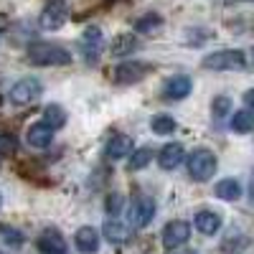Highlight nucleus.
<instances>
[{"mask_svg": "<svg viewBox=\"0 0 254 254\" xmlns=\"http://www.w3.org/2000/svg\"><path fill=\"white\" fill-rule=\"evenodd\" d=\"M186 160V150H183V145L181 142H168L163 145V150L158 155V163L163 171H176V168Z\"/></svg>", "mask_w": 254, "mask_h": 254, "instance_id": "nucleus-12", "label": "nucleus"}, {"mask_svg": "<svg viewBox=\"0 0 254 254\" xmlns=\"http://www.w3.org/2000/svg\"><path fill=\"white\" fill-rule=\"evenodd\" d=\"M44 122H46V125H51L54 130L64 127V122H66V112H64L61 104H49V107L44 110Z\"/></svg>", "mask_w": 254, "mask_h": 254, "instance_id": "nucleus-23", "label": "nucleus"}, {"mask_svg": "<svg viewBox=\"0 0 254 254\" xmlns=\"http://www.w3.org/2000/svg\"><path fill=\"white\" fill-rule=\"evenodd\" d=\"M0 208H3V196H0Z\"/></svg>", "mask_w": 254, "mask_h": 254, "instance_id": "nucleus-31", "label": "nucleus"}, {"mask_svg": "<svg viewBox=\"0 0 254 254\" xmlns=\"http://www.w3.org/2000/svg\"><path fill=\"white\" fill-rule=\"evenodd\" d=\"M38 249H41V254H69L66 239L61 237L59 229H44V231H41Z\"/></svg>", "mask_w": 254, "mask_h": 254, "instance_id": "nucleus-9", "label": "nucleus"}, {"mask_svg": "<svg viewBox=\"0 0 254 254\" xmlns=\"http://www.w3.org/2000/svg\"><path fill=\"white\" fill-rule=\"evenodd\" d=\"M41 92H44V87H41V81L36 76H23L10 87V102L13 104H31L41 97Z\"/></svg>", "mask_w": 254, "mask_h": 254, "instance_id": "nucleus-8", "label": "nucleus"}, {"mask_svg": "<svg viewBox=\"0 0 254 254\" xmlns=\"http://www.w3.org/2000/svg\"><path fill=\"white\" fill-rule=\"evenodd\" d=\"M155 216V201L150 196H135L130 208H127V219H130V226L142 229L153 221Z\"/></svg>", "mask_w": 254, "mask_h": 254, "instance_id": "nucleus-7", "label": "nucleus"}, {"mask_svg": "<svg viewBox=\"0 0 254 254\" xmlns=\"http://www.w3.org/2000/svg\"><path fill=\"white\" fill-rule=\"evenodd\" d=\"M18 150V140L10 132H0V158H10Z\"/></svg>", "mask_w": 254, "mask_h": 254, "instance_id": "nucleus-25", "label": "nucleus"}, {"mask_svg": "<svg viewBox=\"0 0 254 254\" xmlns=\"http://www.w3.org/2000/svg\"><path fill=\"white\" fill-rule=\"evenodd\" d=\"M201 66H206L211 71H239L247 66V59L237 49H226V51H214V54L203 56Z\"/></svg>", "mask_w": 254, "mask_h": 254, "instance_id": "nucleus-2", "label": "nucleus"}, {"mask_svg": "<svg viewBox=\"0 0 254 254\" xmlns=\"http://www.w3.org/2000/svg\"><path fill=\"white\" fill-rule=\"evenodd\" d=\"M249 196H252V201H254V173H252V186H249Z\"/></svg>", "mask_w": 254, "mask_h": 254, "instance_id": "nucleus-30", "label": "nucleus"}, {"mask_svg": "<svg viewBox=\"0 0 254 254\" xmlns=\"http://www.w3.org/2000/svg\"><path fill=\"white\" fill-rule=\"evenodd\" d=\"M214 193H216L221 201H237V198L242 196V186H239L237 178H224V181L216 183Z\"/></svg>", "mask_w": 254, "mask_h": 254, "instance_id": "nucleus-19", "label": "nucleus"}, {"mask_svg": "<svg viewBox=\"0 0 254 254\" xmlns=\"http://www.w3.org/2000/svg\"><path fill=\"white\" fill-rule=\"evenodd\" d=\"M137 49H140V41H137L132 33H122V36H117V38L112 41V46H110L112 56H130V54H135Z\"/></svg>", "mask_w": 254, "mask_h": 254, "instance_id": "nucleus-17", "label": "nucleus"}, {"mask_svg": "<svg viewBox=\"0 0 254 254\" xmlns=\"http://www.w3.org/2000/svg\"><path fill=\"white\" fill-rule=\"evenodd\" d=\"M163 26V18L158 13H145L135 20V31L137 33H158Z\"/></svg>", "mask_w": 254, "mask_h": 254, "instance_id": "nucleus-21", "label": "nucleus"}, {"mask_svg": "<svg viewBox=\"0 0 254 254\" xmlns=\"http://www.w3.org/2000/svg\"><path fill=\"white\" fill-rule=\"evenodd\" d=\"M214 173H216V155L211 153V150L198 147V150H193V153L188 155V176L193 178V181L203 183Z\"/></svg>", "mask_w": 254, "mask_h": 254, "instance_id": "nucleus-3", "label": "nucleus"}, {"mask_svg": "<svg viewBox=\"0 0 254 254\" xmlns=\"http://www.w3.org/2000/svg\"><path fill=\"white\" fill-rule=\"evenodd\" d=\"M132 137L130 135H112L110 140H107V147H104V155H107L110 160H120V158H125V155H132Z\"/></svg>", "mask_w": 254, "mask_h": 254, "instance_id": "nucleus-13", "label": "nucleus"}, {"mask_svg": "<svg viewBox=\"0 0 254 254\" xmlns=\"http://www.w3.org/2000/svg\"><path fill=\"white\" fill-rule=\"evenodd\" d=\"M28 61L36 66H66V64H71V54L59 44L38 41V44L28 46Z\"/></svg>", "mask_w": 254, "mask_h": 254, "instance_id": "nucleus-1", "label": "nucleus"}, {"mask_svg": "<svg viewBox=\"0 0 254 254\" xmlns=\"http://www.w3.org/2000/svg\"><path fill=\"white\" fill-rule=\"evenodd\" d=\"M190 89H193V81H190V76L178 74V76H173V79L165 81L163 94H165L168 99H186V97L190 94Z\"/></svg>", "mask_w": 254, "mask_h": 254, "instance_id": "nucleus-14", "label": "nucleus"}, {"mask_svg": "<svg viewBox=\"0 0 254 254\" xmlns=\"http://www.w3.org/2000/svg\"><path fill=\"white\" fill-rule=\"evenodd\" d=\"M102 229H104V239H107L110 244H125L127 239H130V229H127L125 224H120L117 219H107Z\"/></svg>", "mask_w": 254, "mask_h": 254, "instance_id": "nucleus-16", "label": "nucleus"}, {"mask_svg": "<svg viewBox=\"0 0 254 254\" xmlns=\"http://www.w3.org/2000/svg\"><path fill=\"white\" fill-rule=\"evenodd\" d=\"M244 104L254 112V89H249V92H244Z\"/></svg>", "mask_w": 254, "mask_h": 254, "instance_id": "nucleus-27", "label": "nucleus"}, {"mask_svg": "<svg viewBox=\"0 0 254 254\" xmlns=\"http://www.w3.org/2000/svg\"><path fill=\"white\" fill-rule=\"evenodd\" d=\"M231 107V99L229 97H216L214 102H211V112H214V117H224Z\"/></svg>", "mask_w": 254, "mask_h": 254, "instance_id": "nucleus-26", "label": "nucleus"}, {"mask_svg": "<svg viewBox=\"0 0 254 254\" xmlns=\"http://www.w3.org/2000/svg\"><path fill=\"white\" fill-rule=\"evenodd\" d=\"M3 234H5V242L20 244V234H18V231H3Z\"/></svg>", "mask_w": 254, "mask_h": 254, "instance_id": "nucleus-28", "label": "nucleus"}, {"mask_svg": "<svg viewBox=\"0 0 254 254\" xmlns=\"http://www.w3.org/2000/svg\"><path fill=\"white\" fill-rule=\"evenodd\" d=\"M0 254H3V252H0Z\"/></svg>", "mask_w": 254, "mask_h": 254, "instance_id": "nucleus-32", "label": "nucleus"}, {"mask_svg": "<svg viewBox=\"0 0 254 254\" xmlns=\"http://www.w3.org/2000/svg\"><path fill=\"white\" fill-rule=\"evenodd\" d=\"M150 160H153L150 147H137V150H132V155H130V171H142V168H147Z\"/></svg>", "mask_w": 254, "mask_h": 254, "instance_id": "nucleus-24", "label": "nucleus"}, {"mask_svg": "<svg viewBox=\"0 0 254 254\" xmlns=\"http://www.w3.org/2000/svg\"><path fill=\"white\" fill-rule=\"evenodd\" d=\"M190 237V226L186 221H171L165 229H163V244L168 249H178L188 242Z\"/></svg>", "mask_w": 254, "mask_h": 254, "instance_id": "nucleus-10", "label": "nucleus"}, {"mask_svg": "<svg viewBox=\"0 0 254 254\" xmlns=\"http://www.w3.org/2000/svg\"><path fill=\"white\" fill-rule=\"evenodd\" d=\"M74 244L81 254H94L99 249V234H97V229L92 226H81L76 234H74Z\"/></svg>", "mask_w": 254, "mask_h": 254, "instance_id": "nucleus-15", "label": "nucleus"}, {"mask_svg": "<svg viewBox=\"0 0 254 254\" xmlns=\"http://www.w3.org/2000/svg\"><path fill=\"white\" fill-rule=\"evenodd\" d=\"M26 140H28L31 147H36V150H44V147H49L51 140H54V127L46 125L44 120H41V122H33V125L28 127Z\"/></svg>", "mask_w": 254, "mask_h": 254, "instance_id": "nucleus-11", "label": "nucleus"}, {"mask_svg": "<svg viewBox=\"0 0 254 254\" xmlns=\"http://www.w3.org/2000/svg\"><path fill=\"white\" fill-rule=\"evenodd\" d=\"M69 18V5L66 0H49L38 15V26L44 31H59Z\"/></svg>", "mask_w": 254, "mask_h": 254, "instance_id": "nucleus-5", "label": "nucleus"}, {"mask_svg": "<svg viewBox=\"0 0 254 254\" xmlns=\"http://www.w3.org/2000/svg\"><path fill=\"white\" fill-rule=\"evenodd\" d=\"M102 46H104V36H102V28L99 26H87L79 38V51H81V59L84 64H97L99 61V54H102Z\"/></svg>", "mask_w": 254, "mask_h": 254, "instance_id": "nucleus-4", "label": "nucleus"}, {"mask_svg": "<svg viewBox=\"0 0 254 254\" xmlns=\"http://www.w3.org/2000/svg\"><path fill=\"white\" fill-rule=\"evenodd\" d=\"M196 229L201 231V234H216V231L221 229V216L214 214V211H198L196 214Z\"/></svg>", "mask_w": 254, "mask_h": 254, "instance_id": "nucleus-18", "label": "nucleus"}, {"mask_svg": "<svg viewBox=\"0 0 254 254\" xmlns=\"http://www.w3.org/2000/svg\"><path fill=\"white\" fill-rule=\"evenodd\" d=\"M150 127H153L155 135H173L178 125H176V120L171 115H155L150 120Z\"/></svg>", "mask_w": 254, "mask_h": 254, "instance_id": "nucleus-22", "label": "nucleus"}, {"mask_svg": "<svg viewBox=\"0 0 254 254\" xmlns=\"http://www.w3.org/2000/svg\"><path fill=\"white\" fill-rule=\"evenodd\" d=\"M153 71L150 64H145V61H122L120 66H115V84H122V87H130V84H137L142 81L147 74Z\"/></svg>", "mask_w": 254, "mask_h": 254, "instance_id": "nucleus-6", "label": "nucleus"}, {"mask_svg": "<svg viewBox=\"0 0 254 254\" xmlns=\"http://www.w3.org/2000/svg\"><path fill=\"white\" fill-rule=\"evenodd\" d=\"M117 206H120V196H115V198H110V201H107V208L112 211V214L117 211Z\"/></svg>", "mask_w": 254, "mask_h": 254, "instance_id": "nucleus-29", "label": "nucleus"}, {"mask_svg": "<svg viewBox=\"0 0 254 254\" xmlns=\"http://www.w3.org/2000/svg\"><path fill=\"white\" fill-rule=\"evenodd\" d=\"M231 130H234L237 135H247L254 130V112L252 110H242L237 112L234 117H231Z\"/></svg>", "mask_w": 254, "mask_h": 254, "instance_id": "nucleus-20", "label": "nucleus"}]
</instances>
